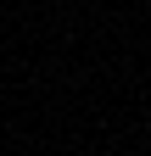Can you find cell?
I'll return each mask as SVG.
<instances>
[{
    "instance_id": "1",
    "label": "cell",
    "mask_w": 151,
    "mask_h": 156,
    "mask_svg": "<svg viewBox=\"0 0 151 156\" xmlns=\"http://www.w3.org/2000/svg\"><path fill=\"white\" fill-rule=\"evenodd\" d=\"M145 156H151V151H145Z\"/></svg>"
}]
</instances>
